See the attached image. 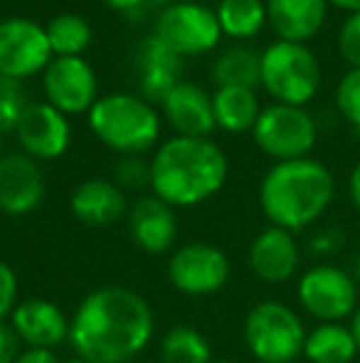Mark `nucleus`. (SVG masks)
I'll use <instances>...</instances> for the list:
<instances>
[{"label":"nucleus","mask_w":360,"mask_h":363,"mask_svg":"<svg viewBox=\"0 0 360 363\" xmlns=\"http://www.w3.org/2000/svg\"><path fill=\"white\" fill-rule=\"evenodd\" d=\"M18 274L5 259H0V321H8L18 306Z\"/></svg>","instance_id":"nucleus-33"},{"label":"nucleus","mask_w":360,"mask_h":363,"mask_svg":"<svg viewBox=\"0 0 360 363\" xmlns=\"http://www.w3.org/2000/svg\"><path fill=\"white\" fill-rule=\"evenodd\" d=\"M111 10H121V13H129V10H136L139 5H144L146 0H104Z\"/></svg>","instance_id":"nucleus-37"},{"label":"nucleus","mask_w":360,"mask_h":363,"mask_svg":"<svg viewBox=\"0 0 360 363\" xmlns=\"http://www.w3.org/2000/svg\"><path fill=\"white\" fill-rule=\"evenodd\" d=\"M338 52L351 65V69H360V13L348 15L338 33Z\"/></svg>","instance_id":"nucleus-32"},{"label":"nucleus","mask_w":360,"mask_h":363,"mask_svg":"<svg viewBox=\"0 0 360 363\" xmlns=\"http://www.w3.org/2000/svg\"><path fill=\"white\" fill-rule=\"evenodd\" d=\"M328 3H333L336 8H343L348 10V13H360V0H328Z\"/></svg>","instance_id":"nucleus-38"},{"label":"nucleus","mask_w":360,"mask_h":363,"mask_svg":"<svg viewBox=\"0 0 360 363\" xmlns=\"http://www.w3.org/2000/svg\"><path fill=\"white\" fill-rule=\"evenodd\" d=\"M168 282L180 294L207 296L230 282L232 264L220 247L210 242H187L175 250L168 259Z\"/></svg>","instance_id":"nucleus-11"},{"label":"nucleus","mask_w":360,"mask_h":363,"mask_svg":"<svg viewBox=\"0 0 360 363\" xmlns=\"http://www.w3.org/2000/svg\"><path fill=\"white\" fill-rule=\"evenodd\" d=\"M116 186L124 188H144L151 186V163H146L141 156H126L124 161L116 166Z\"/></svg>","instance_id":"nucleus-31"},{"label":"nucleus","mask_w":360,"mask_h":363,"mask_svg":"<svg viewBox=\"0 0 360 363\" xmlns=\"http://www.w3.org/2000/svg\"><path fill=\"white\" fill-rule=\"evenodd\" d=\"M0 148H3V144H0ZM0 158H3V153H0Z\"/></svg>","instance_id":"nucleus-43"},{"label":"nucleus","mask_w":360,"mask_h":363,"mask_svg":"<svg viewBox=\"0 0 360 363\" xmlns=\"http://www.w3.org/2000/svg\"><path fill=\"white\" fill-rule=\"evenodd\" d=\"M348 193H351V201L356 206V211L360 213V161L351 171V178H348Z\"/></svg>","instance_id":"nucleus-36"},{"label":"nucleus","mask_w":360,"mask_h":363,"mask_svg":"<svg viewBox=\"0 0 360 363\" xmlns=\"http://www.w3.org/2000/svg\"><path fill=\"white\" fill-rule=\"evenodd\" d=\"M303 356L311 363H351L358 356L351 326L318 324L316 329L306 334Z\"/></svg>","instance_id":"nucleus-23"},{"label":"nucleus","mask_w":360,"mask_h":363,"mask_svg":"<svg viewBox=\"0 0 360 363\" xmlns=\"http://www.w3.org/2000/svg\"><path fill=\"white\" fill-rule=\"evenodd\" d=\"M96 139L111 151L139 156L161 136V116L153 104L136 94H104L87 111Z\"/></svg>","instance_id":"nucleus-4"},{"label":"nucleus","mask_w":360,"mask_h":363,"mask_svg":"<svg viewBox=\"0 0 360 363\" xmlns=\"http://www.w3.org/2000/svg\"><path fill=\"white\" fill-rule=\"evenodd\" d=\"M277 104L303 106L321 86V65L301 43L277 40L262 52V84Z\"/></svg>","instance_id":"nucleus-5"},{"label":"nucleus","mask_w":360,"mask_h":363,"mask_svg":"<svg viewBox=\"0 0 360 363\" xmlns=\"http://www.w3.org/2000/svg\"><path fill=\"white\" fill-rule=\"evenodd\" d=\"M212 114H215V126L227 134H242L252 131L262 114L260 99L255 89L245 86H220L212 94Z\"/></svg>","instance_id":"nucleus-21"},{"label":"nucleus","mask_w":360,"mask_h":363,"mask_svg":"<svg viewBox=\"0 0 360 363\" xmlns=\"http://www.w3.org/2000/svg\"><path fill=\"white\" fill-rule=\"evenodd\" d=\"M42 89L47 104L62 114H82L94 106L96 74L84 57H52L42 72Z\"/></svg>","instance_id":"nucleus-12"},{"label":"nucleus","mask_w":360,"mask_h":363,"mask_svg":"<svg viewBox=\"0 0 360 363\" xmlns=\"http://www.w3.org/2000/svg\"><path fill=\"white\" fill-rule=\"evenodd\" d=\"M351 334L356 339V346H358V354H360V306L353 311V321H351Z\"/></svg>","instance_id":"nucleus-39"},{"label":"nucleus","mask_w":360,"mask_h":363,"mask_svg":"<svg viewBox=\"0 0 360 363\" xmlns=\"http://www.w3.org/2000/svg\"><path fill=\"white\" fill-rule=\"evenodd\" d=\"M336 106L360 136V69H348L336 86Z\"/></svg>","instance_id":"nucleus-27"},{"label":"nucleus","mask_w":360,"mask_h":363,"mask_svg":"<svg viewBox=\"0 0 360 363\" xmlns=\"http://www.w3.org/2000/svg\"><path fill=\"white\" fill-rule=\"evenodd\" d=\"M163 363H210L212 346L205 334L192 326H175L161 341Z\"/></svg>","instance_id":"nucleus-26"},{"label":"nucleus","mask_w":360,"mask_h":363,"mask_svg":"<svg viewBox=\"0 0 360 363\" xmlns=\"http://www.w3.org/2000/svg\"><path fill=\"white\" fill-rule=\"evenodd\" d=\"M252 136L262 153L281 163L308 158L311 148L316 146L318 129L313 116L303 106L272 104L262 109Z\"/></svg>","instance_id":"nucleus-7"},{"label":"nucleus","mask_w":360,"mask_h":363,"mask_svg":"<svg viewBox=\"0 0 360 363\" xmlns=\"http://www.w3.org/2000/svg\"><path fill=\"white\" fill-rule=\"evenodd\" d=\"M69 211L89 228H109L129 213L126 193L106 178H89L79 183L69 198Z\"/></svg>","instance_id":"nucleus-19"},{"label":"nucleus","mask_w":360,"mask_h":363,"mask_svg":"<svg viewBox=\"0 0 360 363\" xmlns=\"http://www.w3.org/2000/svg\"><path fill=\"white\" fill-rule=\"evenodd\" d=\"M129 233L136 247L149 255H163L178 238L175 208L156 196H144L129 208Z\"/></svg>","instance_id":"nucleus-17"},{"label":"nucleus","mask_w":360,"mask_h":363,"mask_svg":"<svg viewBox=\"0 0 360 363\" xmlns=\"http://www.w3.org/2000/svg\"><path fill=\"white\" fill-rule=\"evenodd\" d=\"M336 183L333 176L316 158L274 163L262 178L260 206L272 225L289 233L316 223L333 203Z\"/></svg>","instance_id":"nucleus-3"},{"label":"nucleus","mask_w":360,"mask_h":363,"mask_svg":"<svg viewBox=\"0 0 360 363\" xmlns=\"http://www.w3.org/2000/svg\"><path fill=\"white\" fill-rule=\"evenodd\" d=\"M328 0H267V23L286 43L311 40L326 20Z\"/></svg>","instance_id":"nucleus-20"},{"label":"nucleus","mask_w":360,"mask_h":363,"mask_svg":"<svg viewBox=\"0 0 360 363\" xmlns=\"http://www.w3.org/2000/svg\"><path fill=\"white\" fill-rule=\"evenodd\" d=\"M45 198L42 168L28 153H5L0 158V213L30 216Z\"/></svg>","instance_id":"nucleus-14"},{"label":"nucleus","mask_w":360,"mask_h":363,"mask_svg":"<svg viewBox=\"0 0 360 363\" xmlns=\"http://www.w3.org/2000/svg\"><path fill=\"white\" fill-rule=\"evenodd\" d=\"M151 304L134 289L101 287L79 301L69 319V344L87 363H129L153 339Z\"/></svg>","instance_id":"nucleus-1"},{"label":"nucleus","mask_w":360,"mask_h":363,"mask_svg":"<svg viewBox=\"0 0 360 363\" xmlns=\"http://www.w3.org/2000/svg\"><path fill=\"white\" fill-rule=\"evenodd\" d=\"M161 106H163L168 124L178 131V136L210 139L212 129H215V114H212V96L202 86L178 82Z\"/></svg>","instance_id":"nucleus-18"},{"label":"nucleus","mask_w":360,"mask_h":363,"mask_svg":"<svg viewBox=\"0 0 360 363\" xmlns=\"http://www.w3.org/2000/svg\"><path fill=\"white\" fill-rule=\"evenodd\" d=\"M210 363H235V361H227V359H212Z\"/></svg>","instance_id":"nucleus-40"},{"label":"nucleus","mask_w":360,"mask_h":363,"mask_svg":"<svg viewBox=\"0 0 360 363\" xmlns=\"http://www.w3.org/2000/svg\"><path fill=\"white\" fill-rule=\"evenodd\" d=\"M8 321L18 331L25 349L54 351L59 344L69 341V319L54 301L42 296L18 301Z\"/></svg>","instance_id":"nucleus-15"},{"label":"nucleus","mask_w":360,"mask_h":363,"mask_svg":"<svg viewBox=\"0 0 360 363\" xmlns=\"http://www.w3.org/2000/svg\"><path fill=\"white\" fill-rule=\"evenodd\" d=\"M212 82L220 86H245V89H257L262 84V52L247 48V45H235L225 50L212 65Z\"/></svg>","instance_id":"nucleus-22"},{"label":"nucleus","mask_w":360,"mask_h":363,"mask_svg":"<svg viewBox=\"0 0 360 363\" xmlns=\"http://www.w3.org/2000/svg\"><path fill=\"white\" fill-rule=\"evenodd\" d=\"M47 33L42 25L28 18L0 20V77L23 82L45 72L52 62Z\"/></svg>","instance_id":"nucleus-10"},{"label":"nucleus","mask_w":360,"mask_h":363,"mask_svg":"<svg viewBox=\"0 0 360 363\" xmlns=\"http://www.w3.org/2000/svg\"><path fill=\"white\" fill-rule=\"evenodd\" d=\"M227 171V156L215 141L173 136L151 158V191L170 208H192L222 191Z\"/></svg>","instance_id":"nucleus-2"},{"label":"nucleus","mask_w":360,"mask_h":363,"mask_svg":"<svg viewBox=\"0 0 360 363\" xmlns=\"http://www.w3.org/2000/svg\"><path fill=\"white\" fill-rule=\"evenodd\" d=\"M15 363H59L57 354L47 349H25Z\"/></svg>","instance_id":"nucleus-35"},{"label":"nucleus","mask_w":360,"mask_h":363,"mask_svg":"<svg viewBox=\"0 0 360 363\" xmlns=\"http://www.w3.org/2000/svg\"><path fill=\"white\" fill-rule=\"evenodd\" d=\"M67 363H87V361H82V359H72V361H67Z\"/></svg>","instance_id":"nucleus-42"},{"label":"nucleus","mask_w":360,"mask_h":363,"mask_svg":"<svg viewBox=\"0 0 360 363\" xmlns=\"http://www.w3.org/2000/svg\"><path fill=\"white\" fill-rule=\"evenodd\" d=\"M301 306L321 324H341L358 309V282L333 264H316L296 287Z\"/></svg>","instance_id":"nucleus-8"},{"label":"nucleus","mask_w":360,"mask_h":363,"mask_svg":"<svg viewBox=\"0 0 360 363\" xmlns=\"http://www.w3.org/2000/svg\"><path fill=\"white\" fill-rule=\"evenodd\" d=\"M50 48L54 57H82L91 45V28L84 18L74 13H62L45 25Z\"/></svg>","instance_id":"nucleus-25"},{"label":"nucleus","mask_w":360,"mask_h":363,"mask_svg":"<svg viewBox=\"0 0 360 363\" xmlns=\"http://www.w3.org/2000/svg\"><path fill=\"white\" fill-rule=\"evenodd\" d=\"M153 35L163 40L170 50H175L180 57H187V55H205L215 50L222 38V30L215 10L182 0V3H173L161 10Z\"/></svg>","instance_id":"nucleus-9"},{"label":"nucleus","mask_w":360,"mask_h":363,"mask_svg":"<svg viewBox=\"0 0 360 363\" xmlns=\"http://www.w3.org/2000/svg\"><path fill=\"white\" fill-rule=\"evenodd\" d=\"M222 35L232 40H250L267 23V5L262 0H220L215 10Z\"/></svg>","instance_id":"nucleus-24"},{"label":"nucleus","mask_w":360,"mask_h":363,"mask_svg":"<svg viewBox=\"0 0 360 363\" xmlns=\"http://www.w3.org/2000/svg\"><path fill=\"white\" fill-rule=\"evenodd\" d=\"M356 282H358V287H360V262H358V272H356Z\"/></svg>","instance_id":"nucleus-41"},{"label":"nucleus","mask_w":360,"mask_h":363,"mask_svg":"<svg viewBox=\"0 0 360 363\" xmlns=\"http://www.w3.org/2000/svg\"><path fill=\"white\" fill-rule=\"evenodd\" d=\"M298 245L294 240V233L277 225H269L262 230L250 245L247 262L257 279L267 284H284L296 274L298 269Z\"/></svg>","instance_id":"nucleus-16"},{"label":"nucleus","mask_w":360,"mask_h":363,"mask_svg":"<svg viewBox=\"0 0 360 363\" xmlns=\"http://www.w3.org/2000/svg\"><path fill=\"white\" fill-rule=\"evenodd\" d=\"M23 341L10 321H0V363H15L23 354Z\"/></svg>","instance_id":"nucleus-34"},{"label":"nucleus","mask_w":360,"mask_h":363,"mask_svg":"<svg viewBox=\"0 0 360 363\" xmlns=\"http://www.w3.org/2000/svg\"><path fill=\"white\" fill-rule=\"evenodd\" d=\"M245 344L260 363H294L303 354L306 329L291 306L260 301L245 319Z\"/></svg>","instance_id":"nucleus-6"},{"label":"nucleus","mask_w":360,"mask_h":363,"mask_svg":"<svg viewBox=\"0 0 360 363\" xmlns=\"http://www.w3.org/2000/svg\"><path fill=\"white\" fill-rule=\"evenodd\" d=\"M139 62L141 67H161V69H173V72H180L182 67V57L175 50H170L163 40L149 38L146 43H141L139 48Z\"/></svg>","instance_id":"nucleus-29"},{"label":"nucleus","mask_w":360,"mask_h":363,"mask_svg":"<svg viewBox=\"0 0 360 363\" xmlns=\"http://www.w3.org/2000/svg\"><path fill=\"white\" fill-rule=\"evenodd\" d=\"M175 84H178V72H173V69L146 67L144 77H141V91H144V99L149 104H153V101L163 104Z\"/></svg>","instance_id":"nucleus-30"},{"label":"nucleus","mask_w":360,"mask_h":363,"mask_svg":"<svg viewBox=\"0 0 360 363\" xmlns=\"http://www.w3.org/2000/svg\"><path fill=\"white\" fill-rule=\"evenodd\" d=\"M25 106H28V101L23 96V89H20V82L0 77V134L15 131Z\"/></svg>","instance_id":"nucleus-28"},{"label":"nucleus","mask_w":360,"mask_h":363,"mask_svg":"<svg viewBox=\"0 0 360 363\" xmlns=\"http://www.w3.org/2000/svg\"><path fill=\"white\" fill-rule=\"evenodd\" d=\"M18 144L23 146V153H28L35 161H52L64 156L72 141V126L67 121V114L54 109L47 101H35L28 104L15 126Z\"/></svg>","instance_id":"nucleus-13"}]
</instances>
